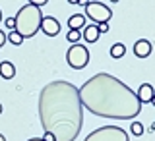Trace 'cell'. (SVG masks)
<instances>
[{
    "instance_id": "ac0fdd59",
    "label": "cell",
    "mask_w": 155,
    "mask_h": 141,
    "mask_svg": "<svg viewBox=\"0 0 155 141\" xmlns=\"http://www.w3.org/2000/svg\"><path fill=\"white\" fill-rule=\"evenodd\" d=\"M27 2H29V4H33V6H39V8H41V6H45L48 0H27Z\"/></svg>"
},
{
    "instance_id": "484cf974",
    "label": "cell",
    "mask_w": 155,
    "mask_h": 141,
    "mask_svg": "<svg viewBox=\"0 0 155 141\" xmlns=\"http://www.w3.org/2000/svg\"><path fill=\"white\" fill-rule=\"evenodd\" d=\"M0 141H6V137H4V135H2V133H0Z\"/></svg>"
},
{
    "instance_id": "9c48e42d",
    "label": "cell",
    "mask_w": 155,
    "mask_h": 141,
    "mask_svg": "<svg viewBox=\"0 0 155 141\" xmlns=\"http://www.w3.org/2000/svg\"><path fill=\"white\" fill-rule=\"evenodd\" d=\"M151 43L149 41H145V39H140V41H136V45H134V54L138 56V58H147L149 54H151Z\"/></svg>"
},
{
    "instance_id": "ba28073f",
    "label": "cell",
    "mask_w": 155,
    "mask_h": 141,
    "mask_svg": "<svg viewBox=\"0 0 155 141\" xmlns=\"http://www.w3.org/2000/svg\"><path fill=\"white\" fill-rule=\"evenodd\" d=\"M138 99H140V103H151V99L155 97V89H153V85L151 83H142L140 85V89H138Z\"/></svg>"
},
{
    "instance_id": "52a82bcc",
    "label": "cell",
    "mask_w": 155,
    "mask_h": 141,
    "mask_svg": "<svg viewBox=\"0 0 155 141\" xmlns=\"http://www.w3.org/2000/svg\"><path fill=\"white\" fill-rule=\"evenodd\" d=\"M41 31L48 37H56L60 33V21L52 16H43V21H41Z\"/></svg>"
},
{
    "instance_id": "f1b7e54d",
    "label": "cell",
    "mask_w": 155,
    "mask_h": 141,
    "mask_svg": "<svg viewBox=\"0 0 155 141\" xmlns=\"http://www.w3.org/2000/svg\"><path fill=\"white\" fill-rule=\"evenodd\" d=\"M2 110H4V108H2V104H0V114H2Z\"/></svg>"
},
{
    "instance_id": "9a60e30c",
    "label": "cell",
    "mask_w": 155,
    "mask_h": 141,
    "mask_svg": "<svg viewBox=\"0 0 155 141\" xmlns=\"http://www.w3.org/2000/svg\"><path fill=\"white\" fill-rule=\"evenodd\" d=\"M80 37H81V33H80V31H74V29H70V33L66 35V39H68V41L72 43V45L80 41Z\"/></svg>"
},
{
    "instance_id": "e0dca14e",
    "label": "cell",
    "mask_w": 155,
    "mask_h": 141,
    "mask_svg": "<svg viewBox=\"0 0 155 141\" xmlns=\"http://www.w3.org/2000/svg\"><path fill=\"white\" fill-rule=\"evenodd\" d=\"M4 25L8 29H16V18H8L6 21H4Z\"/></svg>"
},
{
    "instance_id": "30bf717a",
    "label": "cell",
    "mask_w": 155,
    "mask_h": 141,
    "mask_svg": "<svg viewBox=\"0 0 155 141\" xmlns=\"http://www.w3.org/2000/svg\"><path fill=\"white\" fill-rule=\"evenodd\" d=\"M14 75H16V66L10 60L0 62V77H2V79H12Z\"/></svg>"
},
{
    "instance_id": "44dd1931",
    "label": "cell",
    "mask_w": 155,
    "mask_h": 141,
    "mask_svg": "<svg viewBox=\"0 0 155 141\" xmlns=\"http://www.w3.org/2000/svg\"><path fill=\"white\" fill-rule=\"evenodd\" d=\"M43 139H45V141H56V139H54V135H52V133H48V132H45Z\"/></svg>"
},
{
    "instance_id": "4316f807",
    "label": "cell",
    "mask_w": 155,
    "mask_h": 141,
    "mask_svg": "<svg viewBox=\"0 0 155 141\" xmlns=\"http://www.w3.org/2000/svg\"><path fill=\"white\" fill-rule=\"evenodd\" d=\"M151 104H153V106H155V97H153V99H151Z\"/></svg>"
},
{
    "instance_id": "83f0119b",
    "label": "cell",
    "mask_w": 155,
    "mask_h": 141,
    "mask_svg": "<svg viewBox=\"0 0 155 141\" xmlns=\"http://www.w3.org/2000/svg\"><path fill=\"white\" fill-rule=\"evenodd\" d=\"M0 21H2V10H0Z\"/></svg>"
},
{
    "instance_id": "5bb4252c",
    "label": "cell",
    "mask_w": 155,
    "mask_h": 141,
    "mask_svg": "<svg viewBox=\"0 0 155 141\" xmlns=\"http://www.w3.org/2000/svg\"><path fill=\"white\" fill-rule=\"evenodd\" d=\"M6 39H8L10 43H12L14 46H16V45H21V43H23V37L19 35L16 29H12V33H8V37H6Z\"/></svg>"
},
{
    "instance_id": "7a4b0ae2",
    "label": "cell",
    "mask_w": 155,
    "mask_h": 141,
    "mask_svg": "<svg viewBox=\"0 0 155 141\" xmlns=\"http://www.w3.org/2000/svg\"><path fill=\"white\" fill-rule=\"evenodd\" d=\"M80 101L85 110L101 118L132 120L142 112L138 95L110 74H95L80 87Z\"/></svg>"
},
{
    "instance_id": "603a6c76",
    "label": "cell",
    "mask_w": 155,
    "mask_h": 141,
    "mask_svg": "<svg viewBox=\"0 0 155 141\" xmlns=\"http://www.w3.org/2000/svg\"><path fill=\"white\" fill-rule=\"evenodd\" d=\"M27 141H45L43 137H31V139H27Z\"/></svg>"
},
{
    "instance_id": "ffe728a7",
    "label": "cell",
    "mask_w": 155,
    "mask_h": 141,
    "mask_svg": "<svg viewBox=\"0 0 155 141\" xmlns=\"http://www.w3.org/2000/svg\"><path fill=\"white\" fill-rule=\"evenodd\" d=\"M6 41H8V39H6V33H4V31H0V48L4 46V43H6Z\"/></svg>"
},
{
    "instance_id": "6da1fadb",
    "label": "cell",
    "mask_w": 155,
    "mask_h": 141,
    "mask_svg": "<svg viewBox=\"0 0 155 141\" xmlns=\"http://www.w3.org/2000/svg\"><path fill=\"white\" fill-rule=\"evenodd\" d=\"M39 120L56 141H76L84 126L80 89L66 79L47 83L39 95Z\"/></svg>"
},
{
    "instance_id": "7402d4cb",
    "label": "cell",
    "mask_w": 155,
    "mask_h": 141,
    "mask_svg": "<svg viewBox=\"0 0 155 141\" xmlns=\"http://www.w3.org/2000/svg\"><path fill=\"white\" fill-rule=\"evenodd\" d=\"M91 2V0H80V2H78V4H81V6H87V4H89Z\"/></svg>"
},
{
    "instance_id": "3957f363",
    "label": "cell",
    "mask_w": 155,
    "mask_h": 141,
    "mask_svg": "<svg viewBox=\"0 0 155 141\" xmlns=\"http://www.w3.org/2000/svg\"><path fill=\"white\" fill-rule=\"evenodd\" d=\"M41 21H43L41 8L33 6V4H25V6H21L19 12L16 14V31L23 39L33 37L39 29H41Z\"/></svg>"
},
{
    "instance_id": "cb8c5ba5",
    "label": "cell",
    "mask_w": 155,
    "mask_h": 141,
    "mask_svg": "<svg viewBox=\"0 0 155 141\" xmlns=\"http://www.w3.org/2000/svg\"><path fill=\"white\" fill-rule=\"evenodd\" d=\"M149 132H155V122L151 124V128H149Z\"/></svg>"
},
{
    "instance_id": "d6986e66",
    "label": "cell",
    "mask_w": 155,
    "mask_h": 141,
    "mask_svg": "<svg viewBox=\"0 0 155 141\" xmlns=\"http://www.w3.org/2000/svg\"><path fill=\"white\" fill-rule=\"evenodd\" d=\"M97 29H99V33H109V23H99Z\"/></svg>"
},
{
    "instance_id": "277c9868",
    "label": "cell",
    "mask_w": 155,
    "mask_h": 141,
    "mask_svg": "<svg viewBox=\"0 0 155 141\" xmlns=\"http://www.w3.org/2000/svg\"><path fill=\"white\" fill-rule=\"evenodd\" d=\"M85 141H130V137L118 126H103V128L93 130L85 137Z\"/></svg>"
},
{
    "instance_id": "5b68a950",
    "label": "cell",
    "mask_w": 155,
    "mask_h": 141,
    "mask_svg": "<svg viewBox=\"0 0 155 141\" xmlns=\"http://www.w3.org/2000/svg\"><path fill=\"white\" fill-rule=\"evenodd\" d=\"M66 62L74 70H84L89 64V50H87V46L80 45V43H74L66 52Z\"/></svg>"
},
{
    "instance_id": "7c38bea8",
    "label": "cell",
    "mask_w": 155,
    "mask_h": 141,
    "mask_svg": "<svg viewBox=\"0 0 155 141\" xmlns=\"http://www.w3.org/2000/svg\"><path fill=\"white\" fill-rule=\"evenodd\" d=\"M84 25H85V16L84 14H74V16H70V19H68V27L74 29V31H80Z\"/></svg>"
},
{
    "instance_id": "4fadbf2b",
    "label": "cell",
    "mask_w": 155,
    "mask_h": 141,
    "mask_svg": "<svg viewBox=\"0 0 155 141\" xmlns=\"http://www.w3.org/2000/svg\"><path fill=\"white\" fill-rule=\"evenodd\" d=\"M126 54V46L122 43H114L113 46H110V56L114 58V60H118V58H122Z\"/></svg>"
},
{
    "instance_id": "d4e9b609",
    "label": "cell",
    "mask_w": 155,
    "mask_h": 141,
    "mask_svg": "<svg viewBox=\"0 0 155 141\" xmlns=\"http://www.w3.org/2000/svg\"><path fill=\"white\" fill-rule=\"evenodd\" d=\"M68 2H70V4H78V2H80V0H68Z\"/></svg>"
},
{
    "instance_id": "8992f818",
    "label": "cell",
    "mask_w": 155,
    "mask_h": 141,
    "mask_svg": "<svg viewBox=\"0 0 155 141\" xmlns=\"http://www.w3.org/2000/svg\"><path fill=\"white\" fill-rule=\"evenodd\" d=\"M85 18H89L93 21V25H99V23H109L110 18H113V10H110L107 4L103 2H89L85 6Z\"/></svg>"
},
{
    "instance_id": "f546056e",
    "label": "cell",
    "mask_w": 155,
    "mask_h": 141,
    "mask_svg": "<svg viewBox=\"0 0 155 141\" xmlns=\"http://www.w3.org/2000/svg\"><path fill=\"white\" fill-rule=\"evenodd\" d=\"M110 2H118V0H110Z\"/></svg>"
},
{
    "instance_id": "8fae6325",
    "label": "cell",
    "mask_w": 155,
    "mask_h": 141,
    "mask_svg": "<svg viewBox=\"0 0 155 141\" xmlns=\"http://www.w3.org/2000/svg\"><path fill=\"white\" fill-rule=\"evenodd\" d=\"M99 29H97V25H87L85 29H84V33H81V37L85 39L87 43H97L99 41Z\"/></svg>"
},
{
    "instance_id": "2e32d148",
    "label": "cell",
    "mask_w": 155,
    "mask_h": 141,
    "mask_svg": "<svg viewBox=\"0 0 155 141\" xmlns=\"http://www.w3.org/2000/svg\"><path fill=\"white\" fill-rule=\"evenodd\" d=\"M130 128H132V133H134V135H142V133H143V126L140 124V122H132V126H130Z\"/></svg>"
}]
</instances>
